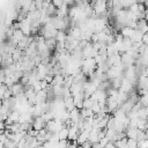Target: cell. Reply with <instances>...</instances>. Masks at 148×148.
<instances>
[{"label":"cell","mask_w":148,"mask_h":148,"mask_svg":"<svg viewBox=\"0 0 148 148\" xmlns=\"http://www.w3.org/2000/svg\"><path fill=\"white\" fill-rule=\"evenodd\" d=\"M9 89H10L13 96H15V97H16V96H20V95H22V94L25 92V86H23L21 82L14 83Z\"/></svg>","instance_id":"obj_1"},{"label":"cell","mask_w":148,"mask_h":148,"mask_svg":"<svg viewBox=\"0 0 148 148\" xmlns=\"http://www.w3.org/2000/svg\"><path fill=\"white\" fill-rule=\"evenodd\" d=\"M68 130H69L68 140H69V141H76L77 138H79V134H80V132H81V131L79 130V127H77L76 125H73V126L68 127Z\"/></svg>","instance_id":"obj_2"},{"label":"cell","mask_w":148,"mask_h":148,"mask_svg":"<svg viewBox=\"0 0 148 148\" xmlns=\"http://www.w3.org/2000/svg\"><path fill=\"white\" fill-rule=\"evenodd\" d=\"M46 127V121L42 118V117H37L34 119V123H32V128L34 130H37V131H42Z\"/></svg>","instance_id":"obj_3"},{"label":"cell","mask_w":148,"mask_h":148,"mask_svg":"<svg viewBox=\"0 0 148 148\" xmlns=\"http://www.w3.org/2000/svg\"><path fill=\"white\" fill-rule=\"evenodd\" d=\"M125 132H126V136H127L128 139H134V140H136V139H138V135H139V133H140V130H139V128H135V127H127Z\"/></svg>","instance_id":"obj_4"},{"label":"cell","mask_w":148,"mask_h":148,"mask_svg":"<svg viewBox=\"0 0 148 148\" xmlns=\"http://www.w3.org/2000/svg\"><path fill=\"white\" fill-rule=\"evenodd\" d=\"M65 108H66L67 111H72V110H74V109L76 108L73 96H71V97H68V98L65 99Z\"/></svg>","instance_id":"obj_5"},{"label":"cell","mask_w":148,"mask_h":148,"mask_svg":"<svg viewBox=\"0 0 148 148\" xmlns=\"http://www.w3.org/2000/svg\"><path fill=\"white\" fill-rule=\"evenodd\" d=\"M68 133H69V130H68L67 126H65V127L58 133L59 140H66V139H68Z\"/></svg>","instance_id":"obj_6"},{"label":"cell","mask_w":148,"mask_h":148,"mask_svg":"<svg viewBox=\"0 0 148 148\" xmlns=\"http://www.w3.org/2000/svg\"><path fill=\"white\" fill-rule=\"evenodd\" d=\"M94 103H95V101H92L90 97L89 98H84V101H83V109H91Z\"/></svg>","instance_id":"obj_7"},{"label":"cell","mask_w":148,"mask_h":148,"mask_svg":"<svg viewBox=\"0 0 148 148\" xmlns=\"http://www.w3.org/2000/svg\"><path fill=\"white\" fill-rule=\"evenodd\" d=\"M91 110H92V112H94L95 114H97L98 112H101V111H102V108H101V105H99V103H98V102H95V103H94V105H92V108H91Z\"/></svg>","instance_id":"obj_8"},{"label":"cell","mask_w":148,"mask_h":148,"mask_svg":"<svg viewBox=\"0 0 148 148\" xmlns=\"http://www.w3.org/2000/svg\"><path fill=\"white\" fill-rule=\"evenodd\" d=\"M138 148H148V139L142 140V141H138Z\"/></svg>","instance_id":"obj_9"},{"label":"cell","mask_w":148,"mask_h":148,"mask_svg":"<svg viewBox=\"0 0 148 148\" xmlns=\"http://www.w3.org/2000/svg\"><path fill=\"white\" fill-rule=\"evenodd\" d=\"M142 43L146 44V45H148V32L143 35V37H142Z\"/></svg>","instance_id":"obj_10"},{"label":"cell","mask_w":148,"mask_h":148,"mask_svg":"<svg viewBox=\"0 0 148 148\" xmlns=\"http://www.w3.org/2000/svg\"><path fill=\"white\" fill-rule=\"evenodd\" d=\"M145 132H146V134H147V135H148V127H147V130H146V131H145Z\"/></svg>","instance_id":"obj_11"}]
</instances>
